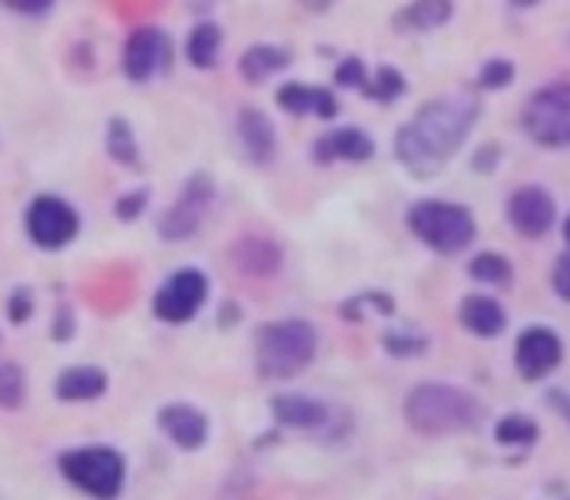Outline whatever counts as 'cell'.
<instances>
[{
	"label": "cell",
	"mask_w": 570,
	"mask_h": 500,
	"mask_svg": "<svg viewBox=\"0 0 570 500\" xmlns=\"http://www.w3.org/2000/svg\"><path fill=\"white\" fill-rule=\"evenodd\" d=\"M481 102L473 95H445L438 102L422 106L411 118V126L399 129L395 157L411 168L414 176H434L445 168V160L461 149V141L473 129Z\"/></svg>",
	"instance_id": "cell-1"
},
{
	"label": "cell",
	"mask_w": 570,
	"mask_h": 500,
	"mask_svg": "<svg viewBox=\"0 0 570 500\" xmlns=\"http://www.w3.org/2000/svg\"><path fill=\"white\" fill-rule=\"evenodd\" d=\"M484 406L469 391L445 388V383H422L406 395V422L419 434H458L481 422Z\"/></svg>",
	"instance_id": "cell-2"
},
{
	"label": "cell",
	"mask_w": 570,
	"mask_h": 500,
	"mask_svg": "<svg viewBox=\"0 0 570 500\" xmlns=\"http://www.w3.org/2000/svg\"><path fill=\"white\" fill-rule=\"evenodd\" d=\"M258 372L266 380H289L317 356V329L309 321H269L258 329Z\"/></svg>",
	"instance_id": "cell-3"
},
{
	"label": "cell",
	"mask_w": 570,
	"mask_h": 500,
	"mask_svg": "<svg viewBox=\"0 0 570 500\" xmlns=\"http://www.w3.org/2000/svg\"><path fill=\"white\" fill-rule=\"evenodd\" d=\"M406 219H411L414 235L426 246H434L438 255H458L476 235L473 212L461 204H445V199H422V204L411 207Z\"/></svg>",
	"instance_id": "cell-4"
},
{
	"label": "cell",
	"mask_w": 570,
	"mask_h": 500,
	"mask_svg": "<svg viewBox=\"0 0 570 500\" xmlns=\"http://www.w3.org/2000/svg\"><path fill=\"white\" fill-rule=\"evenodd\" d=\"M59 469L71 484L90 492L95 500H114L126 484V461L110 445H82L59 458Z\"/></svg>",
	"instance_id": "cell-5"
},
{
	"label": "cell",
	"mask_w": 570,
	"mask_h": 500,
	"mask_svg": "<svg viewBox=\"0 0 570 500\" xmlns=\"http://www.w3.org/2000/svg\"><path fill=\"white\" fill-rule=\"evenodd\" d=\"M523 129H528L531 141L551 145V149L570 145V87L567 82H554V87H543L528 98V106H523Z\"/></svg>",
	"instance_id": "cell-6"
},
{
	"label": "cell",
	"mask_w": 570,
	"mask_h": 500,
	"mask_svg": "<svg viewBox=\"0 0 570 500\" xmlns=\"http://www.w3.org/2000/svg\"><path fill=\"white\" fill-rule=\"evenodd\" d=\"M207 302V278L199 271H176L153 297V313L165 325H184L191 321Z\"/></svg>",
	"instance_id": "cell-7"
},
{
	"label": "cell",
	"mask_w": 570,
	"mask_h": 500,
	"mask_svg": "<svg viewBox=\"0 0 570 500\" xmlns=\"http://www.w3.org/2000/svg\"><path fill=\"white\" fill-rule=\"evenodd\" d=\"M215 199V184L207 180L204 173L191 176L188 184H184L180 199H176L173 207H168L165 215H160V235L165 238H191L199 231V223L207 219V207H212Z\"/></svg>",
	"instance_id": "cell-8"
},
{
	"label": "cell",
	"mask_w": 570,
	"mask_h": 500,
	"mask_svg": "<svg viewBox=\"0 0 570 500\" xmlns=\"http://www.w3.org/2000/svg\"><path fill=\"white\" fill-rule=\"evenodd\" d=\"M28 235H32V243L43 246V251H59V246H67L79 235V215H75V207L63 204V199L40 196L28 207Z\"/></svg>",
	"instance_id": "cell-9"
},
{
	"label": "cell",
	"mask_w": 570,
	"mask_h": 500,
	"mask_svg": "<svg viewBox=\"0 0 570 500\" xmlns=\"http://www.w3.org/2000/svg\"><path fill=\"white\" fill-rule=\"evenodd\" d=\"M173 63V40L160 28H137L126 40V56H121V71L134 82H149L168 71Z\"/></svg>",
	"instance_id": "cell-10"
},
{
	"label": "cell",
	"mask_w": 570,
	"mask_h": 500,
	"mask_svg": "<svg viewBox=\"0 0 570 500\" xmlns=\"http://www.w3.org/2000/svg\"><path fill=\"white\" fill-rule=\"evenodd\" d=\"M508 223L528 238L547 235L554 223V199L539 184H528V188H520L508 199Z\"/></svg>",
	"instance_id": "cell-11"
},
{
	"label": "cell",
	"mask_w": 570,
	"mask_h": 500,
	"mask_svg": "<svg viewBox=\"0 0 570 500\" xmlns=\"http://www.w3.org/2000/svg\"><path fill=\"white\" fill-rule=\"evenodd\" d=\"M562 360V344L551 329H528L515 341V367L523 380H543L547 372H554V364Z\"/></svg>",
	"instance_id": "cell-12"
},
{
	"label": "cell",
	"mask_w": 570,
	"mask_h": 500,
	"mask_svg": "<svg viewBox=\"0 0 570 500\" xmlns=\"http://www.w3.org/2000/svg\"><path fill=\"white\" fill-rule=\"evenodd\" d=\"M269 411H274V419L282 427H294V430H325L328 419H333V406L309 395H277L269 403Z\"/></svg>",
	"instance_id": "cell-13"
},
{
	"label": "cell",
	"mask_w": 570,
	"mask_h": 500,
	"mask_svg": "<svg viewBox=\"0 0 570 500\" xmlns=\"http://www.w3.org/2000/svg\"><path fill=\"white\" fill-rule=\"evenodd\" d=\"M160 430L173 438L180 450H199L207 442V414L188 403H168L160 411Z\"/></svg>",
	"instance_id": "cell-14"
},
{
	"label": "cell",
	"mask_w": 570,
	"mask_h": 500,
	"mask_svg": "<svg viewBox=\"0 0 570 500\" xmlns=\"http://www.w3.org/2000/svg\"><path fill=\"white\" fill-rule=\"evenodd\" d=\"M235 134H238L243 153L254 160V165H266V160L277 153V134H274V126H269V118L262 110H243V114H238Z\"/></svg>",
	"instance_id": "cell-15"
},
{
	"label": "cell",
	"mask_w": 570,
	"mask_h": 500,
	"mask_svg": "<svg viewBox=\"0 0 570 500\" xmlns=\"http://www.w3.org/2000/svg\"><path fill=\"white\" fill-rule=\"evenodd\" d=\"M313 153H317L321 165H333V160H367V157H375V145H372V137H367L364 129L344 126V129H333V134L321 137Z\"/></svg>",
	"instance_id": "cell-16"
},
{
	"label": "cell",
	"mask_w": 570,
	"mask_h": 500,
	"mask_svg": "<svg viewBox=\"0 0 570 500\" xmlns=\"http://www.w3.org/2000/svg\"><path fill=\"white\" fill-rule=\"evenodd\" d=\"M277 106L285 114H317V118H336V98L325 87H302V82H289V87L277 90Z\"/></svg>",
	"instance_id": "cell-17"
},
{
	"label": "cell",
	"mask_w": 570,
	"mask_h": 500,
	"mask_svg": "<svg viewBox=\"0 0 570 500\" xmlns=\"http://www.w3.org/2000/svg\"><path fill=\"white\" fill-rule=\"evenodd\" d=\"M453 17V0H414L403 12H395V32H434Z\"/></svg>",
	"instance_id": "cell-18"
},
{
	"label": "cell",
	"mask_w": 570,
	"mask_h": 500,
	"mask_svg": "<svg viewBox=\"0 0 570 500\" xmlns=\"http://www.w3.org/2000/svg\"><path fill=\"white\" fill-rule=\"evenodd\" d=\"M102 391H106L102 367H67L56 380V395L63 403H87V399H98Z\"/></svg>",
	"instance_id": "cell-19"
},
{
	"label": "cell",
	"mask_w": 570,
	"mask_h": 500,
	"mask_svg": "<svg viewBox=\"0 0 570 500\" xmlns=\"http://www.w3.org/2000/svg\"><path fill=\"white\" fill-rule=\"evenodd\" d=\"M458 317H461V325L469 329V333H476V336H497V333H504V310H500L492 297H481V294H473V297H465L461 302V310H458Z\"/></svg>",
	"instance_id": "cell-20"
},
{
	"label": "cell",
	"mask_w": 570,
	"mask_h": 500,
	"mask_svg": "<svg viewBox=\"0 0 570 500\" xmlns=\"http://www.w3.org/2000/svg\"><path fill=\"white\" fill-rule=\"evenodd\" d=\"M235 266L254 278H266L282 266V251L274 243H262V238H238L235 243Z\"/></svg>",
	"instance_id": "cell-21"
},
{
	"label": "cell",
	"mask_w": 570,
	"mask_h": 500,
	"mask_svg": "<svg viewBox=\"0 0 570 500\" xmlns=\"http://www.w3.org/2000/svg\"><path fill=\"white\" fill-rule=\"evenodd\" d=\"M282 67H289V51L274 48V43H258V48H250L243 59H238V75H243L246 82L269 79V75H277Z\"/></svg>",
	"instance_id": "cell-22"
},
{
	"label": "cell",
	"mask_w": 570,
	"mask_h": 500,
	"mask_svg": "<svg viewBox=\"0 0 570 500\" xmlns=\"http://www.w3.org/2000/svg\"><path fill=\"white\" fill-rule=\"evenodd\" d=\"M219 48H223V32H219V24H212V20H204V24H199L196 32L188 36V59H191V67H199V71H207V67H215V59H219Z\"/></svg>",
	"instance_id": "cell-23"
},
{
	"label": "cell",
	"mask_w": 570,
	"mask_h": 500,
	"mask_svg": "<svg viewBox=\"0 0 570 500\" xmlns=\"http://www.w3.org/2000/svg\"><path fill=\"white\" fill-rule=\"evenodd\" d=\"M403 90H406V79L395 71V67H380V71L364 82V95L375 98V102H395Z\"/></svg>",
	"instance_id": "cell-24"
},
{
	"label": "cell",
	"mask_w": 570,
	"mask_h": 500,
	"mask_svg": "<svg viewBox=\"0 0 570 500\" xmlns=\"http://www.w3.org/2000/svg\"><path fill=\"white\" fill-rule=\"evenodd\" d=\"M110 157L118 160V165H129V168L141 165V160H137L134 129H129L126 118H110Z\"/></svg>",
	"instance_id": "cell-25"
},
{
	"label": "cell",
	"mask_w": 570,
	"mask_h": 500,
	"mask_svg": "<svg viewBox=\"0 0 570 500\" xmlns=\"http://www.w3.org/2000/svg\"><path fill=\"white\" fill-rule=\"evenodd\" d=\"M539 438V427L523 414H508L497 422V442L500 445H531Z\"/></svg>",
	"instance_id": "cell-26"
},
{
	"label": "cell",
	"mask_w": 570,
	"mask_h": 500,
	"mask_svg": "<svg viewBox=\"0 0 570 500\" xmlns=\"http://www.w3.org/2000/svg\"><path fill=\"white\" fill-rule=\"evenodd\" d=\"M469 274H473L476 282H489V286H508V282H512V263L500 255H476L473 263H469Z\"/></svg>",
	"instance_id": "cell-27"
},
{
	"label": "cell",
	"mask_w": 570,
	"mask_h": 500,
	"mask_svg": "<svg viewBox=\"0 0 570 500\" xmlns=\"http://www.w3.org/2000/svg\"><path fill=\"white\" fill-rule=\"evenodd\" d=\"M24 403V372L17 364H0V406L17 411Z\"/></svg>",
	"instance_id": "cell-28"
},
{
	"label": "cell",
	"mask_w": 570,
	"mask_h": 500,
	"mask_svg": "<svg viewBox=\"0 0 570 500\" xmlns=\"http://www.w3.org/2000/svg\"><path fill=\"white\" fill-rule=\"evenodd\" d=\"M512 75H515V67L508 63V59H492V63H484V71H481V87L484 90L508 87V82H512Z\"/></svg>",
	"instance_id": "cell-29"
},
{
	"label": "cell",
	"mask_w": 570,
	"mask_h": 500,
	"mask_svg": "<svg viewBox=\"0 0 570 500\" xmlns=\"http://www.w3.org/2000/svg\"><path fill=\"white\" fill-rule=\"evenodd\" d=\"M383 349H387L391 356H419V352H426V341H422V336L387 333L383 336Z\"/></svg>",
	"instance_id": "cell-30"
},
{
	"label": "cell",
	"mask_w": 570,
	"mask_h": 500,
	"mask_svg": "<svg viewBox=\"0 0 570 500\" xmlns=\"http://www.w3.org/2000/svg\"><path fill=\"white\" fill-rule=\"evenodd\" d=\"M364 82H367V75L360 59H344V63L336 67V87H364Z\"/></svg>",
	"instance_id": "cell-31"
},
{
	"label": "cell",
	"mask_w": 570,
	"mask_h": 500,
	"mask_svg": "<svg viewBox=\"0 0 570 500\" xmlns=\"http://www.w3.org/2000/svg\"><path fill=\"white\" fill-rule=\"evenodd\" d=\"M9 317L17 321V325H24V321L32 317V294H28V290H17V294H12V302H9Z\"/></svg>",
	"instance_id": "cell-32"
},
{
	"label": "cell",
	"mask_w": 570,
	"mask_h": 500,
	"mask_svg": "<svg viewBox=\"0 0 570 500\" xmlns=\"http://www.w3.org/2000/svg\"><path fill=\"white\" fill-rule=\"evenodd\" d=\"M554 294L570 302V251L554 263Z\"/></svg>",
	"instance_id": "cell-33"
},
{
	"label": "cell",
	"mask_w": 570,
	"mask_h": 500,
	"mask_svg": "<svg viewBox=\"0 0 570 500\" xmlns=\"http://www.w3.org/2000/svg\"><path fill=\"white\" fill-rule=\"evenodd\" d=\"M12 12H24V17H40V12H48L56 0H4Z\"/></svg>",
	"instance_id": "cell-34"
},
{
	"label": "cell",
	"mask_w": 570,
	"mask_h": 500,
	"mask_svg": "<svg viewBox=\"0 0 570 500\" xmlns=\"http://www.w3.org/2000/svg\"><path fill=\"white\" fill-rule=\"evenodd\" d=\"M141 207H145V192H134V196L118 199V219H134Z\"/></svg>",
	"instance_id": "cell-35"
},
{
	"label": "cell",
	"mask_w": 570,
	"mask_h": 500,
	"mask_svg": "<svg viewBox=\"0 0 570 500\" xmlns=\"http://www.w3.org/2000/svg\"><path fill=\"white\" fill-rule=\"evenodd\" d=\"M497 157H500V149H497V145H484V149L476 153L473 168H476V173H489V168L497 165Z\"/></svg>",
	"instance_id": "cell-36"
},
{
	"label": "cell",
	"mask_w": 570,
	"mask_h": 500,
	"mask_svg": "<svg viewBox=\"0 0 570 500\" xmlns=\"http://www.w3.org/2000/svg\"><path fill=\"white\" fill-rule=\"evenodd\" d=\"M71 336V313L63 310V317H56V341H67Z\"/></svg>",
	"instance_id": "cell-37"
},
{
	"label": "cell",
	"mask_w": 570,
	"mask_h": 500,
	"mask_svg": "<svg viewBox=\"0 0 570 500\" xmlns=\"http://www.w3.org/2000/svg\"><path fill=\"white\" fill-rule=\"evenodd\" d=\"M302 4H305L309 12H328V9L336 4V0H302Z\"/></svg>",
	"instance_id": "cell-38"
},
{
	"label": "cell",
	"mask_w": 570,
	"mask_h": 500,
	"mask_svg": "<svg viewBox=\"0 0 570 500\" xmlns=\"http://www.w3.org/2000/svg\"><path fill=\"white\" fill-rule=\"evenodd\" d=\"M191 4H196V9H207V4H215V0H191Z\"/></svg>",
	"instance_id": "cell-39"
},
{
	"label": "cell",
	"mask_w": 570,
	"mask_h": 500,
	"mask_svg": "<svg viewBox=\"0 0 570 500\" xmlns=\"http://www.w3.org/2000/svg\"><path fill=\"white\" fill-rule=\"evenodd\" d=\"M515 4H535V0H515Z\"/></svg>",
	"instance_id": "cell-40"
},
{
	"label": "cell",
	"mask_w": 570,
	"mask_h": 500,
	"mask_svg": "<svg viewBox=\"0 0 570 500\" xmlns=\"http://www.w3.org/2000/svg\"><path fill=\"white\" fill-rule=\"evenodd\" d=\"M567 243H570V219H567Z\"/></svg>",
	"instance_id": "cell-41"
}]
</instances>
